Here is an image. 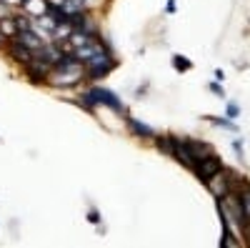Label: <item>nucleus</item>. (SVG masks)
Returning <instances> with one entry per match:
<instances>
[{"instance_id": "6e6552de", "label": "nucleus", "mask_w": 250, "mask_h": 248, "mask_svg": "<svg viewBox=\"0 0 250 248\" xmlns=\"http://www.w3.org/2000/svg\"><path fill=\"white\" fill-rule=\"evenodd\" d=\"M0 33H3L8 40H13L18 33H20V28H18V20H15V15H3L0 18Z\"/></svg>"}, {"instance_id": "20e7f679", "label": "nucleus", "mask_w": 250, "mask_h": 248, "mask_svg": "<svg viewBox=\"0 0 250 248\" xmlns=\"http://www.w3.org/2000/svg\"><path fill=\"white\" fill-rule=\"evenodd\" d=\"M8 53H10V58H15L18 63H23V66H28L30 60H33V50H28L23 43H18L15 38L8 40Z\"/></svg>"}, {"instance_id": "7ed1b4c3", "label": "nucleus", "mask_w": 250, "mask_h": 248, "mask_svg": "<svg viewBox=\"0 0 250 248\" xmlns=\"http://www.w3.org/2000/svg\"><path fill=\"white\" fill-rule=\"evenodd\" d=\"M223 168H225V165H223L220 156L210 153V156H205V158H200V160L195 163L193 173L198 176V180H200V183H205L208 178H213V176H215V173H220Z\"/></svg>"}, {"instance_id": "4468645a", "label": "nucleus", "mask_w": 250, "mask_h": 248, "mask_svg": "<svg viewBox=\"0 0 250 248\" xmlns=\"http://www.w3.org/2000/svg\"><path fill=\"white\" fill-rule=\"evenodd\" d=\"M208 90H213L215 95H220V98H225V90L220 88V83H210V86H208Z\"/></svg>"}, {"instance_id": "423d86ee", "label": "nucleus", "mask_w": 250, "mask_h": 248, "mask_svg": "<svg viewBox=\"0 0 250 248\" xmlns=\"http://www.w3.org/2000/svg\"><path fill=\"white\" fill-rule=\"evenodd\" d=\"M125 123H128V128L135 138H155V131L150 126H145V123H140L138 118H130V115H125Z\"/></svg>"}, {"instance_id": "f257e3e1", "label": "nucleus", "mask_w": 250, "mask_h": 248, "mask_svg": "<svg viewBox=\"0 0 250 248\" xmlns=\"http://www.w3.org/2000/svg\"><path fill=\"white\" fill-rule=\"evenodd\" d=\"M85 66V80H100V78H105V75H110V70L118 66V60L113 58V53H108V50H103V53H98V55H93L88 63H83Z\"/></svg>"}, {"instance_id": "9b49d317", "label": "nucleus", "mask_w": 250, "mask_h": 248, "mask_svg": "<svg viewBox=\"0 0 250 248\" xmlns=\"http://www.w3.org/2000/svg\"><path fill=\"white\" fill-rule=\"evenodd\" d=\"M225 115L230 118V120L238 118L240 115V106H238V103H228V106H225Z\"/></svg>"}, {"instance_id": "f3484780", "label": "nucleus", "mask_w": 250, "mask_h": 248, "mask_svg": "<svg viewBox=\"0 0 250 248\" xmlns=\"http://www.w3.org/2000/svg\"><path fill=\"white\" fill-rule=\"evenodd\" d=\"M5 43H8V38H5V35H3V33H0V48H3V45H5Z\"/></svg>"}, {"instance_id": "9d476101", "label": "nucleus", "mask_w": 250, "mask_h": 248, "mask_svg": "<svg viewBox=\"0 0 250 248\" xmlns=\"http://www.w3.org/2000/svg\"><path fill=\"white\" fill-rule=\"evenodd\" d=\"M173 68H175L178 73H185V70L193 68V63H190V60H188L185 55H173Z\"/></svg>"}, {"instance_id": "dca6fc26", "label": "nucleus", "mask_w": 250, "mask_h": 248, "mask_svg": "<svg viewBox=\"0 0 250 248\" xmlns=\"http://www.w3.org/2000/svg\"><path fill=\"white\" fill-rule=\"evenodd\" d=\"M215 80H218V83H223V80H225V75H223V70H220V68L215 70Z\"/></svg>"}, {"instance_id": "39448f33", "label": "nucleus", "mask_w": 250, "mask_h": 248, "mask_svg": "<svg viewBox=\"0 0 250 248\" xmlns=\"http://www.w3.org/2000/svg\"><path fill=\"white\" fill-rule=\"evenodd\" d=\"M183 143H185V146H188V151L193 153L195 163H198L200 158H205V156H210V153H213V148H210V143H205V140H195V138H183Z\"/></svg>"}, {"instance_id": "0eeeda50", "label": "nucleus", "mask_w": 250, "mask_h": 248, "mask_svg": "<svg viewBox=\"0 0 250 248\" xmlns=\"http://www.w3.org/2000/svg\"><path fill=\"white\" fill-rule=\"evenodd\" d=\"M155 140V148L160 151V153H165V156H168V158H173L175 156V146H178V138L175 135H155L153 138Z\"/></svg>"}, {"instance_id": "2eb2a0df", "label": "nucleus", "mask_w": 250, "mask_h": 248, "mask_svg": "<svg viewBox=\"0 0 250 248\" xmlns=\"http://www.w3.org/2000/svg\"><path fill=\"white\" fill-rule=\"evenodd\" d=\"M165 10H168V13H175V0H168V5H165Z\"/></svg>"}, {"instance_id": "f8f14e48", "label": "nucleus", "mask_w": 250, "mask_h": 248, "mask_svg": "<svg viewBox=\"0 0 250 248\" xmlns=\"http://www.w3.org/2000/svg\"><path fill=\"white\" fill-rule=\"evenodd\" d=\"M88 221H90L93 225H98V223H100V211L95 208V205H90V208H88Z\"/></svg>"}, {"instance_id": "f03ea898", "label": "nucleus", "mask_w": 250, "mask_h": 248, "mask_svg": "<svg viewBox=\"0 0 250 248\" xmlns=\"http://www.w3.org/2000/svg\"><path fill=\"white\" fill-rule=\"evenodd\" d=\"M88 93L93 95V100L98 103V106H108L113 113L118 115H128V108H125V103L118 98V93H113L110 88H103V86H90Z\"/></svg>"}, {"instance_id": "1a4fd4ad", "label": "nucleus", "mask_w": 250, "mask_h": 248, "mask_svg": "<svg viewBox=\"0 0 250 248\" xmlns=\"http://www.w3.org/2000/svg\"><path fill=\"white\" fill-rule=\"evenodd\" d=\"M205 120H210L213 126H218V128H225V131H230V133H238V126L230 120V118H218V115H205Z\"/></svg>"}, {"instance_id": "ddd939ff", "label": "nucleus", "mask_w": 250, "mask_h": 248, "mask_svg": "<svg viewBox=\"0 0 250 248\" xmlns=\"http://www.w3.org/2000/svg\"><path fill=\"white\" fill-rule=\"evenodd\" d=\"M233 151H235L238 160H245V153H243V140H240V138H235V140H233Z\"/></svg>"}]
</instances>
